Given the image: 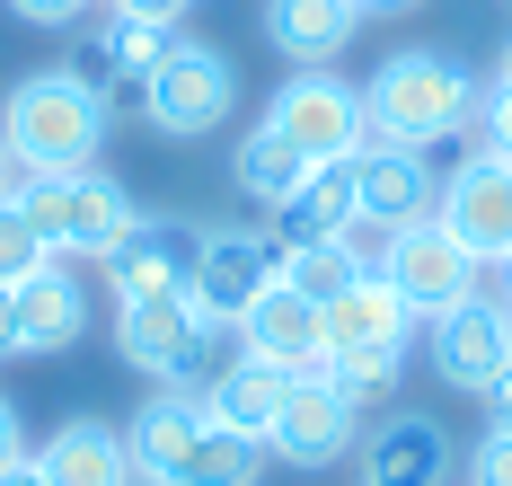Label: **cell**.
<instances>
[{
	"instance_id": "cell-1",
	"label": "cell",
	"mask_w": 512,
	"mask_h": 486,
	"mask_svg": "<svg viewBox=\"0 0 512 486\" xmlns=\"http://www.w3.org/2000/svg\"><path fill=\"white\" fill-rule=\"evenodd\" d=\"M106 142V98L80 71H27L0 107V151L27 168V177H71V168H98Z\"/></svg>"
},
{
	"instance_id": "cell-2",
	"label": "cell",
	"mask_w": 512,
	"mask_h": 486,
	"mask_svg": "<svg viewBox=\"0 0 512 486\" xmlns=\"http://www.w3.org/2000/svg\"><path fill=\"white\" fill-rule=\"evenodd\" d=\"M468 115H477V80H468L451 54H389L371 80H362V124H371V142H398V151H442L451 133H468Z\"/></svg>"
},
{
	"instance_id": "cell-3",
	"label": "cell",
	"mask_w": 512,
	"mask_h": 486,
	"mask_svg": "<svg viewBox=\"0 0 512 486\" xmlns=\"http://www.w3.org/2000/svg\"><path fill=\"white\" fill-rule=\"evenodd\" d=\"M318 319H327V380H336V389L380 398V389L398 380L407 336H415V310L398 301V283H389V274H362L354 292H336Z\"/></svg>"
},
{
	"instance_id": "cell-4",
	"label": "cell",
	"mask_w": 512,
	"mask_h": 486,
	"mask_svg": "<svg viewBox=\"0 0 512 486\" xmlns=\"http://www.w3.org/2000/svg\"><path fill=\"white\" fill-rule=\"evenodd\" d=\"M230 107H239V62L221 54V45H204V36H177L159 54V71L142 80V115L168 142H204Z\"/></svg>"
},
{
	"instance_id": "cell-5",
	"label": "cell",
	"mask_w": 512,
	"mask_h": 486,
	"mask_svg": "<svg viewBox=\"0 0 512 486\" xmlns=\"http://www.w3.org/2000/svg\"><path fill=\"white\" fill-rule=\"evenodd\" d=\"M27 221L45 230L53 257H106L124 230H133V195L106 177V168H71V177H27L18 186Z\"/></svg>"
},
{
	"instance_id": "cell-6",
	"label": "cell",
	"mask_w": 512,
	"mask_h": 486,
	"mask_svg": "<svg viewBox=\"0 0 512 486\" xmlns=\"http://www.w3.org/2000/svg\"><path fill=\"white\" fill-rule=\"evenodd\" d=\"M265 124H274L309 168L354 160L362 142H371V124H362V89H354V80H336V71H292V80L274 89Z\"/></svg>"
},
{
	"instance_id": "cell-7",
	"label": "cell",
	"mask_w": 512,
	"mask_h": 486,
	"mask_svg": "<svg viewBox=\"0 0 512 486\" xmlns=\"http://www.w3.org/2000/svg\"><path fill=\"white\" fill-rule=\"evenodd\" d=\"M354 442H362V398L336 389L327 372L292 380L283 416H274V433H265V451H274L283 469H336V460H354Z\"/></svg>"
},
{
	"instance_id": "cell-8",
	"label": "cell",
	"mask_w": 512,
	"mask_h": 486,
	"mask_svg": "<svg viewBox=\"0 0 512 486\" xmlns=\"http://www.w3.org/2000/svg\"><path fill=\"white\" fill-rule=\"evenodd\" d=\"M195 257H204V221L186 213H133V230L106 248V292L115 301H142V292H186L195 283Z\"/></svg>"
},
{
	"instance_id": "cell-9",
	"label": "cell",
	"mask_w": 512,
	"mask_h": 486,
	"mask_svg": "<svg viewBox=\"0 0 512 486\" xmlns=\"http://www.w3.org/2000/svg\"><path fill=\"white\" fill-rule=\"evenodd\" d=\"M389 283H398V301H407L415 319H442V310H460V301H477V257H468L460 239L442 230V213L433 221H407L398 239H389Z\"/></svg>"
},
{
	"instance_id": "cell-10",
	"label": "cell",
	"mask_w": 512,
	"mask_h": 486,
	"mask_svg": "<svg viewBox=\"0 0 512 486\" xmlns=\"http://www.w3.org/2000/svg\"><path fill=\"white\" fill-rule=\"evenodd\" d=\"M442 230L460 239L477 266H512V160L468 151L442 177Z\"/></svg>"
},
{
	"instance_id": "cell-11",
	"label": "cell",
	"mask_w": 512,
	"mask_h": 486,
	"mask_svg": "<svg viewBox=\"0 0 512 486\" xmlns=\"http://www.w3.org/2000/svg\"><path fill=\"white\" fill-rule=\"evenodd\" d=\"M274 266H283V239L274 230H204V257H195V283H186L195 319L239 327V310L274 283Z\"/></svg>"
},
{
	"instance_id": "cell-12",
	"label": "cell",
	"mask_w": 512,
	"mask_h": 486,
	"mask_svg": "<svg viewBox=\"0 0 512 486\" xmlns=\"http://www.w3.org/2000/svg\"><path fill=\"white\" fill-rule=\"evenodd\" d=\"M433 327V372H442V389H468V398H486V380L512 363V301H460V310H442V319H424Z\"/></svg>"
},
{
	"instance_id": "cell-13",
	"label": "cell",
	"mask_w": 512,
	"mask_h": 486,
	"mask_svg": "<svg viewBox=\"0 0 512 486\" xmlns=\"http://www.w3.org/2000/svg\"><path fill=\"white\" fill-rule=\"evenodd\" d=\"M239 354L283 363V372H327V319H318V301H301V292L274 274L248 310H239Z\"/></svg>"
},
{
	"instance_id": "cell-14",
	"label": "cell",
	"mask_w": 512,
	"mask_h": 486,
	"mask_svg": "<svg viewBox=\"0 0 512 486\" xmlns=\"http://www.w3.org/2000/svg\"><path fill=\"white\" fill-rule=\"evenodd\" d=\"M362 460V486H442L451 478V433H442V416H415V407H398V416H380V425L354 442Z\"/></svg>"
},
{
	"instance_id": "cell-15",
	"label": "cell",
	"mask_w": 512,
	"mask_h": 486,
	"mask_svg": "<svg viewBox=\"0 0 512 486\" xmlns=\"http://www.w3.org/2000/svg\"><path fill=\"white\" fill-rule=\"evenodd\" d=\"M354 186H362V213L407 230V221L442 213V168L433 151H398V142H362L354 151Z\"/></svg>"
},
{
	"instance_id": "cell-16",
	"label": "cell",
	"mask_w": 512,
	"mask_h": 486,
	"mask_svg": "<svg viewBox=\"0 0 512 486\" xmlns=\"http://www.w3.org/2000/svg\"><path fill=\"white\" fill-rule=\"evenodd\" d=\"M9 310H18V354H71L80 327H89V292H80L71 257H45L9 292Z\"/></svg>"
},
{
	"instance_id": "cell-17",
	"label": "cell",
	"mask_w": 512,
	"mask_h": 486,
	"mask_svg": "<svg viewBox=\"0 0 512 486\" xmlns=\"http://www.w3.org/2000/svg\"><path fill=\"white\" fill-rule=\"evenodd\" d=\"M354 27H362V0H265V45L292 71H327L354 45Z\"/></svg>"
},
{
	"instance_id": "cell-18",
	"label": "cell",
	"mask_w": 512,
	"mask_h": 486,
	"mask_svg": "<svg viewBox=\"0 0 512 486\" xmlns=\"http://www.w3.org/2000/svg\"><path fill=\"white\" fill-rule=\"evenodd\" d=\"M204 425H212V398L204 389H151L142 398V416H133V469H151V478H168L177 486V469H186V451L204 442Z\"/></svg>"
},
{
	"instance_id": "cell-19",
	"label": "cell",
	"mask_w": 512,
	"mask_h": 486,
	"mask_svg": "<svg viewBox=\"0 0 512 486\" xmlns=\"http://www.w3.org/2000/svg\"><path fill=\"white\" fill-rule=\"evenodd\" d=\"M36 469H45L53 486H124L133 478V442H124L115 425H98V416H71V425L45 433Z\"/></svg>"
},
{
	"instance_id": "cell-20",
	"label": "cell",
	"mask_w": 512,
	"mask_h": 486,
	"mask_svg": "<svg viewBox=\"0 0 512 486\" xmlns=\"http://www.w3.org/2000/svg\"><path fill=\"white\" fill-rule=\"evenodd\" d=\"M292 380L301 372H283V363H256V354H230V372L212 380L204 398H212V425H230V433H274V416H283V398H292Z\"/></svg>"
},
{
	"instance_id": "cell-21",
	"label": "cell",
	"mask_w": 512,
	"mask_h": 486,
	"mask_svg": "<svg viewBox=\"0 0 512 486\" xmlns=\"http://www.w3.org/2000/svg\"><path fill=\"white\" fill-rule=\"evenodd\" d=\"M362 213V186H354V160H327V168H309L301 177V195L274 213V239L292 248V239H336L345 221Z\"/></svg>"
},
{
	"instance_id": "cell-22",
	"label": "cell",
	"mask_w": 512,
	"mask_h": 486,
	"mask_svg": "<svg viewBox=\"0 0 512 486\" xmlns=\"http://www.w3.org/2000/svg\"><path fill=\"white\" fill-rule=\"evenodd\" d=\"M230 177H239V195H248V204H265V213H283V204L301 195L309 160L292 151V142H283V133H274V124H256L248 142L230 151Z\"/></svg>"
},
{
	"instance_id": "cell-23",
	"label": "cell",
	"mask_w": 512,
	"mask_h": 486,
	"mask_svg": "<svg viewBox=\"0 0 512 486\" xmlns=\"http://www.w3.org/2000/svg\"><path fill=\"white\" fill-rule=\"evenodd\" d=\"M256 478H265V442L256 433H230V425H204V442L177 469V486H256Z\"/></svg>"
},
{
	"instance_id": "cell-24",
	"label": "cell",
	"mask_w": 512,
	"mask_h": 486,
	"mask_svg": "<svg viewBox=\"0 0 512 486\" xmlns=\"http://www.w3.org/2000/svg\"><path fill=\"white\" fill-rule=\"evenodd\" d=\"M274 274H283L301 301H318V310H327L336 292H354V283H362V266H354V248H345V239H292Z\"/></svg>"
},
{
	"instance_id": "cell-25",
	"label": "cell",
	"mask_w": 512,
	"mask_h": 486,
	"mask_svg": "<svg viewBox=\"0 0 512 486\" xmlns=\"http://www.w3.org/2000/svg\"><path fill=\"white\" fill-rule=\"evenodd\" d=\"M45 257H53V248H45V230L27 221V204H18V195H0V292H18Z\"/></svg>"
},
{
	"instance_id": "cell-26",
	"label": "cell",
	"mask_w": 512,
	"mask_h": 486,
	"mask_svg": "<svg viewBox=\"0 0 512 486\" xmlns=\"http://www.w3.org/2000/svg\"><path fill=\"white\" fill-rule=\"evenodd\" d=\"M468 133H477V151H495V160H512V80H495V89H477V115H468Z\"/></svg>"
},
{
	"instance_id": "cell-27",
	"label": "cell",
	"mask_w": 512,
	"mask_h": 486,
	"mask_svg": "<svg viewBox=\"0 0 512 486\" xmlns=\"http://www.w3.org/2000/svg\"><path fill=\"white\" fill-rule=\"evenodd\" d=\"M468 486H512V425H486V442L468 451Z\"/></svg>"
},
{
	"instance_id": "cell-28",
	"label": "cell",
	"mask_w": 512,
	"mask_h": 486,
	"mask_svg": "<svg viewBox=\"0 0 512 486\" xmlns=\"http://www.w3.org/2000/svg\"><path fill=\"white\" fill-rule=\"evenodd\" d=\"M336 239L354 248V266H362V274H380V266H389V239H398V230H389V221H371V213H354Z\"/></svg>"
},
{
	"instance_id": "cell-29",
	"label": "cell",
	"mask_w": 512,
	"mask_h": 486,
	"mask_svg": "<svg viewBox=\"0 0 512 486\" xmlns=\"http://www.w3.org/2000/svg\"><path fill=\"white\" fill-rule=\"evenodd\" d=\"M80 9L89 0H9V18H27V27H80Z\"/></svg>"
},
{
	"instance_id": "cell-30",
	"label": "cell",
	"mask_w": 512,
	"mask_h": 486,
	"mask_svg": "<svg viewBox=\"0 0 512 486\" xmlns=\"http://www.w3.org/2000/svg\"><path fill=\"white\" fill-rule=\"evenodd\" d=\"M195 0H115V18H142V27H186Z\"/></svg>"
},
{
	"instance_id": "cell-31",
	"label": "cell",
	"mask_w": 512,
	"mask_h": 486,
	"mask_svg": "<svg viewBox=\"0 0 512 486\" xmlns=\"http://www.w3.org/2000/svg\"><path fill=\"white\" fill-rule=\"evenodd\" d=\"M9 460H27V425H18V407L0 398V469H9Z\"/></svg>"
},
{
	"instance_id": "cell-32",
	"label": "cell",
	"mask_w": 512,
	"mask_h": 486,
	"mask_svg": "<svg viewBox=\"0 0 512 486\" xmlns=\"http://www.w3.org/2000/svg\"><path fill=\"white\" fill-rule=\"evenodd\" d=\"M486 416H495V425H512V363L486 380Z\"/></svg>"
},
{
	"instance_id": "cell-33",
	"label": "cell",
	"mask_w": 512,
	"mask_h": 486,
	"mask_svg": "<svg viewBox=\"0 0 512 486\" xmlns=\"http://www.w3.org/2000/svg\"><path fill=\"white\" fill-rule=\"evenodd\" d=\"M0 486H53V478L36 469V451H27V460H9V469H0Z\"/></svg>"
},
{
	"instance_id": "cell-34",
	"label": "cell",
	"mask_w": 512,
	"mask_h": 486,
	"mask_svg": "<svg viewBox=\"0 0 512 486\" xmlns=\"http://www.w3.org/2000/svg\"><path fill=\"white\" fill-rule=\"evenodd\" d=\"M0 363H18V310H9V292H0Z\"/></svg>"
},
{
	"instance_id": "cell-35",
	"label": "cell",
	"mask_w": 512,
	"mask_h": 486,
	"mask_svg": "<svg viewBox=\"0 0 512 486\" xmlns=\"http://www.w3.org/2000/svg\"><path fill=\"white\" fill-rule=\"evenodd\" d=\"M371 9H415V0H362V18H371Z\"/></svg>"
},
{
	"instance_id": "cell-36",
	"label": "cell",
	"mask_w": 512,
	"mask_h": 486,
	"mask_svg": "<svg viewBox=\"0 0 512 486\" xmlns=\"http://www.w3.org/2000/svg\"><path fill=\"white\" fill-rule=\"evenodd\" d=\"M124 486H168V478H151V469H133V478H124Z\"/></svg>"
},
{
	"instance_id": "cell-37",
	"label": "cell",
	"mask_w": 512,
	"mask_h": 486,
	"mask_svg": "<svg viewBox=\"0 0 512 486\" xmlns=\"http://www.w3.org/2000/svg\"><path fill=\"white\" fill-rule=\"evenodd\" d=\"M495 80H512V45H504V71H495Z\"/></svg>"
},
{
	"instance_id": "cell-38",
	"label": "cell",
	"mask_w": 512,
	"mask_h": 486,
	"mask_svg": "<svg viewBox=\"0 0 512 486\" xmlns=\"http://www.w3.org/2000/svg\"><path fill=\"white\" fill-rule=\"evenodd\" d=\"M504 274H512V266H504ZM504 301H512V292H504Z\"/></svg>"
}]
</instances>
